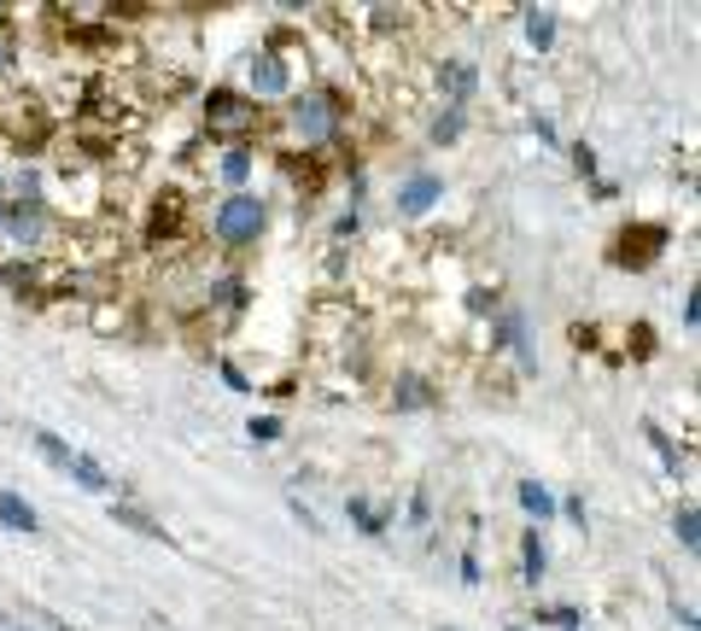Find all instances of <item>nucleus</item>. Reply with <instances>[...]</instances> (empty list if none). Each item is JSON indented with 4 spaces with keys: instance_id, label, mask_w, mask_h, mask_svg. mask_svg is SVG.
<instances>
[{
    "instance_id": "nucleus-1",
    "label": "nucleus",
    "mask_w": 701,
    "mask_h": 631,
    "mask_svg": "<svg viewBox=\"0 0 701 631\" xmlns=\"http://www.w3.org/2000/svg\"><path fill=\"white\" fill-rule=\"evenodd\" d=\"M287 129H293L304 147H328V141H339V129H346L339 94H328V89L293 94V106H287Z\"/></svg>"
},
{
    "instance_id": "nucleus-2",
    "label": "nucleus",
    "mask_w": 701,
    "mask_h": 631,
    "mask_svg": "<svg viewBox=\"0 0 701 631\" xmlns=\"http://www.w3.org/2000/svg\"><path fill=\"white\" fill-rule=\"evenodd\" d=\"M269 229V205L258 194H229L217 205V217H211V234L229 252H241V246H258V234Z\"/></svg>"
},
{
    "instance_id": "nucleus-3",
    "label": "nucleus",
    "mask_w": 701,
    "mask_h": 631,
    "mask_svg": "<svg viewBox=\"0 0 701 631\" xmlns=\"http://www.w3.org/2000/svg\"><path fill=\"white\" fill-rule=\"evenodd\" d=\"M205 129H211L217 141L252 135V129H258V100L234 94V89H211V94H205Z\"/></svg>"
},
{
    "instance_id": "nucleus-4",
    "label": "nucleus",
    "mask_w": 701,
    "mask_h": 631,
    "mask_svg": "<svg viewBox=\"0 0 701 631\" xmlns=\"http://www.w3.org/2000/svg\"><path fill=\"white\" fill-rule=\"evenodd\" d=\"M666 246H673V229H666V223H631V229L620 234V241H614V264H626V269H649Z\"/></svg>"
},
{
    "instance_id": "nucleus-5",
    "label": "nucleus",
    "mask_w": 701,
    "mask_h": 631,
    "mask_svg": "<svg viewBox=\"0 0 701 631\" xmlns=\"http://www.w3.org/2000/svg\"><path fill=\"white\" fill-rule=\"evenodd\" d=\"M0 234H7L19 252H42L47 234H54V217H47L42 199H19V205H7V229Z\"/></svg>"
},
{
    "instance_id": "nucleus-6",
    "label": "nucleus",
    "mask_w": 701,
    "mask_h": 631,
    "mask_svg": "<svg viewBox=\"0 0 701 631\" xmlns=\"http://www.w3.org/2000/svg\"><path fill=\"white\" fill-rule=\"evenodd\" d=\"M246 77H252V100H281V94H293V65H287L276 47L252 59Z\"/></svg>"
},
{
    "instance_id": "nucleus-7",
    "label": "nucleus",
    "mask_w": 701,
    "mask_h": 631,
    "mask_svg": "<svg viewBox=\"0 0 701 631\" xmlns=\"http://www.w3.org/2000/svg\"><path fill=\"white\" fill-rule=\"evenodd\" d=\"M433 82H439L444 106H468L474 89H480V65H468V59H444L439 71H433Z\"/></svg>"
},
{
    "instance_id": "nucleus-8",
    "label": "nucleus",
    "mask_w": 701,
    "mask_h": 631,
    "mask_svg": "<svg viewBox=\"0 0 701 631\" xmlns=\"http://www.w3.org/2000/svg\"><path fill=\"white\" fill-rule=\"evenodd\" d=\"M439 199H444V182L433 176V170H416V176L398 187V211H404V217H427Z\"/></svg>"
},
{
    "instance_id": "nucleus-9",
    "label": "nucleus",
    "mask_w": 701,
    "mask_h": 631,
    "mask_svg": "<svg viewBox=\"0 0 701 631\" xmlns=\"http://www.w3.org/2000/svg\"><path fill=\"white\" fill-rule=\"evenodd\" d=\"M491 346L515 351V357H521V369H533V363H538L533 346H526V316H521V311H503V316H498V328H491Z\"/></svg>"
},
{
    "instance_id": "nucleus-10",
    "label": "nucleus",
    "mask_w": 701,
    "mask_h": 631,
    "mask_svg": "<svg viewBox=\"0 0 701 631\" xmlns=\"http://www.w3.org/2000/svg\"><path fill=\"white\" fill-rule=\"evenodd\" d=\"M252 170H258V152H252L246 141H234L229 152H222V164H217V176L234 187V194H246V182H252Z\"/></svg>"
},
{
    "instance_id": "nucleus-11",
    "label": "nucleus",
    "mask_w": 701,
    "mask_h": 631,
    "mask_svg": "<svg viewBox=\"0 0 701 631\" xmlns=\"http://www.w3.org/2000/svg\"><path fill=\"white\" fill-rule=\"evenodd\" d=\"M65 480H77L82 491H94V498H112V491H117V480H112V474L100 468L94 456H82V451L71 456V468H65Z\"/></svg>"
},
{
    "instance_id": "nucleus-12",
    "label": "nucleus",
    "mask_w": 701,
    "mask_h": 631,
    "mask_svg": "<svg viewBox=\"0 0 701 631\" xmlns=\"http://www.w3.org/2000/svg\"><path fill=\"white\" fill-rule=\"evenodd\" d=\"M392 404L398 409H427V404H439V392L427 374H398V386H392Z\"/></svg>"
},
{
    "instance_id": "nucleus-13",
    "label": "nucleus",
    "mask_w": 701,
    "mask_h": 631,
    "mask_svg": "<svg viewBox=\"0 0 701 631\" xmlns=\"http://www.w3.org/2000/svg\"><path fill=\"white\" fill-rule=\"evenodd\" d=\"M0 526H12V533H42L36 509H30L19 491H0Z\"/></svg>"
},
{
    "instance_id": "nucleus-14",
    "label": "nucleus",
    "mask_w": 701,
    "mask_h": 631,
    "mask_svg": "<svg viewBox=\"0 0 701 631\" xmlns=\"http://www.w3.org/2000/svg\"><path fill=\"white\" fill-rule=\"evenodd\" d=\"M544 568H550V550H544V538L533 526V533H521V573H526V585H538Z\"/></svg>"
},
{
    "instance_id": "nucleus-15",
    "label": "nucleus",
    "mask_w": 701,
    "mask_h": 631,
    "mask_svg": "<svg viewBox=\"0 0 701 631\" xmlns=\"http://www.w3.org/2000/svg\"><path fill=\"white\" fill-rule=\"evenodd\" d=\"M643 439H649V445H655V456H661V468H666V474H673V480H678V474H684V451H678L673 439H666V433L655 428V421H643Z\"/></svg>"
},
{
    "instance_id": "nucleus-16",
    "label": "nucleus",
    "mask_w": 701,
    "mask_h": 631,
    "mask_svg": "<svg viewBox=\"0 0 701 631\" xmlns=\"http://www.w3.org/2000/svg\"><path fill=\"white\" fill-rule=\"evenodd\" d=\"M112 521H117V526H129V533H141V538H170L159 521L141 515V509H129V503H112Z\"/></svg>"
},
{
    "instance_id": "nucleus-17",
    "label": "nucleus",
    "mask_w": 701,
    "mask_h": 631,
    "mask_svg": "<svg viewBox=\"0 0 701 631\" xmlns=\"http://www.w3.org/2000/svg\"><path fill=\"white\" fill-rule=\"evenodd\" d=\"M30 445H36V451H42V456H47V463H54L59 474H65V468H71V456H77V451H71V445H65V439H59V433H47V428H36V433H30Z\"/></svg>"
},
{
    "instance_id": "nucleus-18",
    "label": "nucleus",
    "mask_w": 701,
    "mask_h": 631,
    "mask_svg": "<svg viewBox=\"0 0 701 631\" xmlns=\"http://www.w3.org/2000/svg\"><path fill=\"white\" fill-rule=\"evenodd\" d=\"M521 509H526V515H533V521L544 526V521L556 515V498H550V491H544L538 480H521Z\"/></svg>"
},
{
    "instance_id": "nucleus-19",
    "label": "nucleus",
    "mask_w": 701,
    "mask_h": 631,
    "mask_svg": "<svg viewBox=\"0 0 701 631\" xmlns=\"http://www.w3.org/2000/svg\"><path fill=\"white\" fill-rule=\"evenodd\" d=\"M462 129H468V117H462V106H439V117H433V141L439 147H451V141H462Z\"/></svg>"
},
{
    "instance_id": "nucleus-20",
    "label": "nucleus",
    "mask_w": 701,
    "mask_h": 631,
    "mask_svg": "<svg viewBox=\"0 0 701 631\" xmlns=\"http://www.w3.org/2000/svg\"><path fill=\"white\" fill-rule=\"evenodd\" d=\"M526 42H533L538 54H550L556 47V12H526Z\"/></svg>"
},
{
    "instance_id": "nucleus-21",
    "label": "nucleus",
    "mask_w": 701,
    "mask_h": 631,
    "mask_svg": "<svg viewBox=\"0 0 701 631\" xmlns=\"http://www.w3.org/2000/svg\"><path fill=\"white\" fill-rule=\"evenodd\" d=\"M673 533H678V544H684V550H696V544H701V515H696V503H678Z\"/></svg>"
},
{
    "instance_id": "nucleus-22",
    "label": "nucleus",
    "mask_w": 701,
    "mask_h": 631,
    "mask_svg": "<svg viewBox=\"0 0 701 631\" xmlns=\"http://www.w3.org/2000/svg\"><path fill=\"white\" fill-rule=\"evenodd\" d=\"M346 515H351L357 526H363L369 538H381V533H386V515H381L374 503H363V498H351V503H346Z\"/></svg>"
},
{
    "instance_id": "nucleus-23",
    "label": "nucleus",
    "mask_w": 701,
    "mask_h": 631,
    "mask_svg": "<svg viewBox=\"0 0 701 631\" xmlns=\"http://www.w3.org/2000/svg\"><path fill=\"white\" fill-rule=\"evenodd\" d=\"M12 71H19V36L0 30V77H12Z\"/></svg>"
},
{
    "instance_id": "nucleus-24",
    "label": "nucleus",
    "mask_w": 701,
    "mask_h": 631,
    "mask_svg": "<svg viewBox=\"0 0 701 631\" xmlns=\"http://www.w3.org/2000/svg\"><path fill=\"white\" fill-rule=\"evenodd\" d=\"M468 316H498V293H491V287H474V293H468Z\"/></svg>"
},
{
    "instance_id": "nucleus-25",
    "label": "nucleus",
    "mask_w": 701,
    "mask_h": 631,
    "mask_svg": "<svg viewBox=\"0 0 701 631\" xmlns=\"http://www.w3.org/2000/svg\"><path fill=\"white\" fill-rule=\"evenodd\" d=\"M252 439H258V445H276V439H281V421L276 416H252V428H246Z\"/></svg>"
},
{
    "instance_id": "nucleus-26",
    "label": "nucleus",
    "mask_w": 701,
    "mask_h": 631,
    "mask_svg": "<svg viewBox=\"0 0 701 631\" xmlns=\"http://www.w3.org/2000/svg\"><path fill=\"white\" fill-rule=\"evenodd\" d=\"M369 19H374V30H404V19H409V12H398V7H374Z\"/></svg>"
},
{
    "instance_id": "nucleus-27",
    "label": "nucleus",
    "mask_w": 701,
    "mask_h": 631,
    "mask_svg": "<svg viewBox=\"0 0 701 631\" xmlns=\"http://www.w3.org/2000/svg\"><path fill=\"white\" fill-rule=\"evenodd\" d=\"M538 620H544V626H561V631H573V626H579V608H544Z\"/></svg>"
},
{
    "instance_id": "nucleus-28",
    "label": "nucleus",
    "mask_w": 701,
    "mask_h": 631,
    "mask_svg": "<svg viewBox=\"0 0 701 631\" xmlns=\"http://www.w3.org/2000/svg\"><path fill=\"white\" fill-rule=\"evenodd\" d=\"M573 170H579V176H596V152H591L585 141L573 147Z\"/></svg>"
},
{
    "instance_id": "nucleus-29",
    "label": "nucleus",
    "mask_w": 701,
    "mask_h": 631,
    "mask_svg": "<svg viewBox=\"0 0 701 631\" xmlns=\"http://www.w3.org/2000/svg\"><path fill=\"white\" fill-rule=\"evenodd\" d=\"M427 515H433V503H427V491H416V498H409V521L427 526Z\"/></svg>"
},
{
    "instance_id": "nucleus-30",
    "label": "nucleus",
    "mask_w": 701,
    "mask_h": 631,
    "mask_svg": "<svg viewBox=\"0 0 701 631\" xmlns=\"http://www.w3.org/2000/svg\"><path fill=\"white\" fill-rule=\"evenodd\" d=\"M357 229H363V217H357V211H346V217H339V223H334V234H339V241H351Z\"/></svg>"
},
{
    "instance_id": "nucleus-31",
    "label": "nucleus",
    "mask_w": 701,
    "mask_h": 631,
    "mask_svg": "<svg viewBox=\"0 0 701 631\" xmlns=\"http://www.w3.org/2000/svg\"><path fill=\"white\" fill-rule=\"evenodd\" d=\"M222 381H229L234 392H252V381H246V374H241V369H234V363H222Z\"/></svg>"
},
{
    "instance_id": "nucleus-32",
    "label": "nucleus",
    "mask_w": 701,
    "mask_h": 631,
    "mask_svg": "<svg viewBox=\"0 0 701 631\" xmlns=\"http://www.w3.org/2000/svg\"><path fill=\"white\" fill-rule=\"evenodd\" d=\"M561 509V515H568L573 526H585V503H579V498H568V503H556Z\"/></svg>"
},
{
    "instance_id": "nucleus-33",
    "label": "nucleus",
    "mask_w": 701,
    "mask_h": 631,
    "mask_svg": "<svg viewBox=\"0 0 701 631\" xmlns=\"http://www.w3.org/2000/svg\"><path fill=\"white\" fill-rule=\"evenodd\" d=\"M462 579H468V585H480V556H474V550L462 556Z\"/></svg>"
},
{
    "instance_id": "nucleus-34",
    "label": "nucleus",
    "mask_w": 701,
    "mask_h": 631,
    "mask_svg": "<svg viewBox=\"0 0 701 631\" xmlns=\"http://www.w3.org/2000/svg\"><path fill=\"white\" fill-rule=\"evenodd\" d=\"M631 339H638V357H649V351H655V346H649V339H655V334H649L643 322H638V328H631Z\"/></svg>"
},
{
    "instance_id": "nucleus-35",
    "label": "nucleus",
    "mask_w": 701,
    "mask_h": 631,
    "mask_svg": "<svg viewBox=\"0 0 701 631\" xmlns=\"http://www.w3.org/2000/svg\"><path fill=\"white\" fill-rule=\"evenodd\" d=\"M0 229H7V182H0Z\"/></svg>"
},
{
    "instance_id": "nucleus-36",
    "label": "nucleus",
    "mask_w": 701,
    "mask_h": 631,
    "mask_svg": "<svg viewBox=\"0 0 701 631\" xmlns=\"http://www.w3.org/2000/svg\"><path fill=\"white\" fill-rule=\"evenodd\" d=\"M509 631H521V626H509Z\"/></svg>"
},
{
    "instance_id": "nucleus-37",
    "label": "nucleus",
    "mask_w": 701,
    "mask_h": 631,
    "mask_svg": "<svg viewBox=\"0 0 701 631\" xmlns=\"http://www.w3.org/2000/svg\"><path fill=\"white\" fill-rule=\"evenodd\" d=\"M12 631H24V626H12Z\"/></svg>"
},
{
    "instance_id": "nucleus-38",
    "label": "nucleus",
    "mask_w": 701,
    "mask_h": 631,
    "mask_svg": "<svg viewBox=\"0 0 701 631\" xmlns=\"http://www.w3.org/2000/svg\"><path fill=\"white\" fill-rule=\"evenodd\" d=\"M444 631H451V626H444Z\"/></svg>"
}]
</instances>
